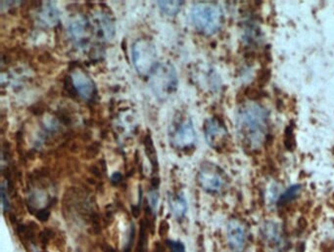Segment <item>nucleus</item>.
Wrapping results in <instances>:
<instances>
[{
  "label": "nucleus",
  "mask_w": 334,
  "mask_h": 252,
  "mask_svg": "<svg viewBox=\"0 0 334 252\" xmlns=\"http://www.w3.org/2000/svg\"><path fill=\"white\" fill-rule=\"evenodd\" d=\"M172 144L178 149H187L192 147L196 141V132L190 118L178 120L171 133Z\"/></svg>",
  "instance_id": "obj_7"
},
{
  "label": "nucleus",
  "mask_w": 334,
  "mask_h": 252,
  "mask_svg": "<svg viewBox=\"0 0 334 252\" xmlns=\"http://www.w3.org/2000/svg\"><path fill=\"white\" fill-rule=\"evenodd\" d=\"M263 239L270 249L275 252H282L286 246L285 237L280 224L275 221H265L261 228Z\"/></svg>",
  "instance_id": "obj_8"
},
{
  "label": "nucleus",
  "mask_w": 334,
  "mask_h": 252,
  "mask_svg": "<svg viewBox=\"0 0 334 252\" xmlns=\"http://www.w3.org/2000/svg\"><path fill=\"white\" fill-rule=\"evenodd\" d=\"M148 200H149L150 207L152 209H156L157 206H158V202H159V193L156 190L151 191L150 194H149Z\"/></svg>",
  "instance_id": "obj_21"
},
{
  "label": "nucleus",
  "mask_w": 334,
  "mask_h": 252,
  "mask_svg": "<svg viewBox=\"0 0 334 252\" xmlns=\"http://www.w3.org/2000/svg\"><path fill=\"white\" fill-rule=\"evenodd\" d=\"M284 143H285V147L289 150V151H292L293 148H294V138H293V130L291 127H287V129L285 130V140H284Z\"/></svg>",
  "instance_id": "obj_20"
},
{
  "label": "nucleus",
  "mask_w": 334,
  "mask_h": 252,
  "mask_svg": "<svg viewBox=\"0 0 334 252\" xmlns=\"http://www.w3.org/2000/svg\"><path fill=\"white\" fill-rule=\"evenodd\" d=\"M147 235H146V225L144 222L141 223L140 238L138 242V252H147Z\"/></svg>",
  "instance_id": "obj_17"
},
{
  "label": "nucleus",
  "mask_w": 334,
  "mask_h": 252,
  "mask_svg": "<svg viewBox=\"0 0 334 252\" xmlns=\"http://www.w3.org/2000/svg\"><path fill=\"white\" fill-rule=\"evenodd\" d=\"M191 19L197 31L206 35L218 33L224 23V15L220 6L208 2L195 4L191 10Z\"/></svg>",
  "instance_id": "obj_2"
},
{
  "label": "nucleus",
  "mask_w": 334,
  "mask_h": 252,
  "mask_svg": "<svg viewBox=\"0 0 334 252\" xmlns=\"http://www.w3.org/2000/svg\"><path fill=\"white\" fill-rule=\"evenodd\" d=\"M177 83L176 70L169 62L159 63L150 74L149 85L160 100H166L174 94L176 91Z\"/></svg>",
  "instance_id": "obj_3"
},
{
  "label": "nucleus",
  "mask_w": 334,
  "mask_h": 252,
  "mask_svg": "<svg viewBox=\"0 0 334 252\" xmlns=\"http://www.w3.org/2000/svg\"><path fill=\"white\" fill-rule=\"evenodd\" d=\"M72 84L78 94L86 100L92 98L95 92V85L92 79L83 70L76 69L71 75Z\"/></svg>",
  "instance_id": "obj_10"
},
{
  "label": "nucleus",
  "mask_w": 334,
  "mask_h": 252,
  "mask_svg": "<svg viewBox=\"0 0 334 252\" xmlns=\"http://www.w3.org/2000/svg\"><path fill=\"white\" fill-rule=\"evenodd\" d=\"M39 21L48 27H54L59 22V12L53 2L44 4L38 14Z\"/></svg>",
  "instance_id": "obj_12"
},
{
  "label": "nucleus",
  "mask_w": 334,
  "mask_h": 252,
  "mask_svg": "<svg viewBox=\"0 0 334 252\" xmlns=\"http://www.w3.org/2000/svg\"><path fill=\"white\" fill-rule=\"evenodd\" d=\"M132 64L141 75H150L157 67V48L146 38L138 39L131 49Z\"/></svg>",
  "instance_id": "obj_4"
},
{
  "label": "nucleus",
  "mask_w": 334,
  "mask_h": 252,
  "mask_svg": "<svg viewBox=\"0 0 334 252\" xmlns=\"http://www.w3.org/2000/svg\"><path fill=\"white\" fill-rule=\"evenodd\" d=\"M7 195L5 192V188L4 185L1 186V202H2V205H3V210L6 212L9 209V202L7 199Z\"/></svg>",
  "instance_id": "obj_23"
},
{
  "label": "nucleus",
  "mask_w": 334,
  "mask_h": 252,
  "mask_svg": "<svg viewBox=\"0 0 334 252\" xmlns=\"http://www.w3.org/2000/svg\"><path fill=\"white\" fill-rule=\"evenodd\" d=\"M97 35L103 39H111L114 36L115 29L111 20L105 15H99L94 19Z\"/></svg>",
  "instance_id": "obj_11"
},
{
  "label": "nucleus",
  "mask_w": 334,
  "mask_h": 252,
  "mask_svg": "<svg viewBox=\"0 0 334 252\" xmlns=\"http://www.w3.org/2000/svg\"><path fill=\"white\" fill-rule=\"evenodd\" d=\"M302 190V186L301 185H295V186H291L290 188H288L280 198H279V204L280 205H284L288 202H291L292 201H294L296 198H298L300 192Z\"/></svg>",
  "instance_id": "obj_16"
},
{
  "label": "nucleus",
  "mask_w": 334,
  "mask_h": 252,
  "mask_svg": "<svg viewBox=\"0 0 334 252\" xmlns=\"http://www.w3.org/2000/svg\"><path fill=\"white\" fill-rule=\"evenodd\" d=\"M133 240H135V226H131L130 233H129V237H128L127 243L125 244V247H124V252H130L131 251Z\"/></svg>",
  "instance_id": "obj_22"
},
{
  "label": "nucleus",
  "mask_w": 334,
  "mask_h": 252,
  "mask_svg": "<svg viewBox=\"0 0 334 252\" xmlns=\"http://www.w3.org/2000/svg\"><path fill=\"white\" fill-rule=\"evenodd\" d=\"M166 244L169 247V249L171 250V252H185V246L179 240L167 239Z\"/></svg>",
  "instance_id": "obj_19"
},
{
  "label": "nucleus",
  "mask_w": 334,
  "mask_h": 252,
  "mask_svg": "<svg viewBox=\"0 0 334 252\" xmlns=\"http://www.w3.org/2000/svg\"><path fill=\"white\" fill-rule=\"evenodd\" d=\"M236 124L244 145L251 150H257L266 138L269 113L258 104L243 105L237 112Z\"/></svg>",
  "instance_id": "obj_1"
},
{
  "label": "nucleus",
  "mask_w": 334,
  "mask_h": 252,
  "mask_svg": "<svg viewBox=\"0 0 334 252\" xmlns=\"http://www.w3.org/2000/svg\"><path fill=\"white\" fill-rule=\"evenodd\" d=\"M111 180H112L113 184H118V183H120V182L122 181V175H121V173L115 172V173L112 175Z\"/></svg>",
  "instance_id": "obj_26"
},
{
  "label": "nucleus",
  "mask_w": 334,
  "mask_h": 252,
  "mask_svg": "<svg viewBox=\"0 0 334 252\" xmlns=\"http://www.w3.org/2000/svg\"><path fill=\"white\" fill-rule=\"evenodd\" d=\"M86 30H87V22L86 20L82 18L73 20L69 26L70 34L75 39H78V40L82 39L85 36Z\"/></svg>",
  "instance_id": "obj_14"
},
{
  "label": "nucleus",
  "mask_w": 334,
  "mask_h": 252,
  "mask_svg": "<svg viewBox=\"0 0 334 252\" xmlns=\"http://www.w3.org/2000/svg\"><path fill=\"white\" fill-rule=\"evenodd\" d=\"M170 208L176 218L182 219L185 216L187 212V202L182 193L170 198Z\"/></svg>",
  "instance_id": "obj_13"
},
{
  "label": "nucleus",
  "mask_w": 334,
  "mask_h": 252,
  "mask_svg": "<svg viewBox=\"0 0 334 252\" xmlns=\"http://www.w3.org/2000/svg\"><path fill=\"white\" fill-rule=\"evenodd\" d=\"M52 235H53V234H52V232H51L50 230H44V231H42V232L39 234V239H40L41 243L46 244V243L49 241V239H50V237H51Z\"/></svg>",
  "instance_id": "obj_24"
},
{
  "label": "nucleus",
  "mask_w": 334,
  "mask_h": 252,
  "mask_svg": "<svg viewBox=\"0 0 334 252\" xmlns=\"http://www.w3.org/2000/svg\"><path fill=\"white\" fill-rule=\"evenodd\" d=\"M101 249H102L103 252H117L112 246H110V245H108L106 243L101 245Z\"/></svg>",
  "instance_id": "obj_27"
},
{
  "label": "nucleus",
  "mask_w": 334,
  "mask_h": 252,
  "mask_svg": "<svg viewBox=\"0 0 334 252\" xmlns=\"http://www.w3.org/2000/svg\"><path fill=\"white\" fill-rule=\"evenodd\" d=\"M227 239L229 249L232 252H242L246 243L245 227L242 222L236 218L229 221L227 226Z\"/></svg>",
  "instance_id": "obj_9"
},
{
  "label": "nucleus",
  "mask_w": 334,
  "mask_h": 252,
  "mask_svg": "<svg viewBox=\"0 0 334 252\" xmlns=\"http://www.w3.org/2000/svg\"><path fill=\"white\" fill-rule=\"evenodd\" d=\"M198 182L206 192L211 194L220 193L226 185L223 171L211 162L202 164L198 173Z\"/></svg>",
  "instance_id": "obj_5"
},
{
  "label": "nucleus",
  "mask_w": 334,
  "mask_h": 252,
  "mask_svg": "<svg viewBox=\"0 0 334 252\" xmlns=\"http://www.w3.org/2000/svg\"><path fill=\"white\" fill-rule=\"evenodd\" d=\"M204 133L208 145L218 151H222L228 144V129L218 118H212L205 121Z\"/></svg>",
  "instance_id": "obj_6"
},
{
  "label": "nucleus",
  "mask_w": 334,
  "mask_h": 252,
  "mask_svg": "<svg viewBox=\"0 0 334 252\" xmlns=\"http://www.w3.org/2000/svg\"><path fill=\"white\" fill-rule=\"evenodd\" d=\"M145 149H146L147 155L151 160V163L153 165H155V163H157V155H156L155 148L153 146V143H152V140L150 137H147V139L145 141Z\"/></svg>",
  "instance_id": "obj_18"
},
{
  "label": "nucleus",
  "mask_w": 334,
  "mask_h": 252,
  "mask_svg": "<svg viewBox=\"0 0 334 252\" xmlns=\"http://www.w3.org/2000/svg\"><path fill=\"white\" fill-rule=\"evenodd\" d=\"M49 214L50 213H49V211L47 209H40V210H38V212L36 214V217H37L38 220L44 222V221H46L48 219Z\"/></svg>",
  "instance_id": "obj_25"
},
{
  "label": "nucleus",
  "mask_w": 334,
  "mask_h": 252,
  "mask_svg": "<svg viewBox=\"0 0 334 252\" xmlns=\"http://www.w3.org/2000/svg\"><path fill=\"white\" fill-rule=\"evenodd\" d=\"M158 6L160 9L167 15L169 16H175L176 15L179 11L181 6L183 5V1H171V0H167V1H158Z\"/></svg>",
  "instance_id": "obj_15"
}]
</instances>
